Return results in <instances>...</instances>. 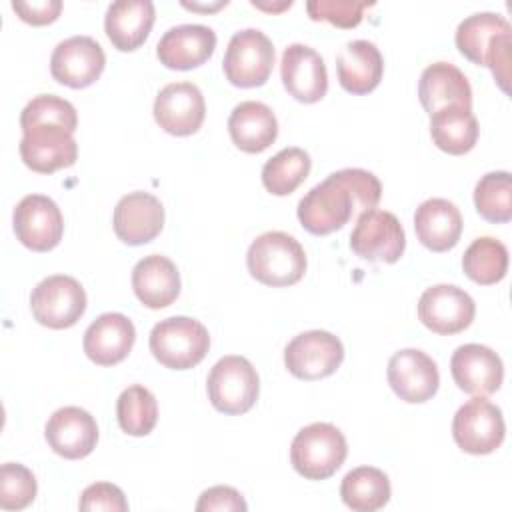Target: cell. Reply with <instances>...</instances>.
<instances>
[{"label": "cell", "instance_id": "obj_1", "mask_svg": "<svg viewBox=\"0 0 512 512\" xmlns=\"http://www.w3.org/2000/svg\"><path fill=\"white\" fill-rule=\"evenodd\" d=\"M382 196L380 180L362 168H342L312 186L298 202V220L314 236L340 230L352 218L376 208Z\"/></svg>", "mask_w": 512, "mask_h": 512}, {"label": "cell", "instance_id": "obj_2", "mask_svg": "<svg viewBox=\"0 0 512 512\" xmlns=\"http://www.w3.org/2000/svg\"><path fill=\"white\" fill-rule=\"evenodd\" d=\"M456 48L478 66H488L498 86L508 92L510 82V22L494 12H476L466 16L456 28Z\"/></svg>", "mask_w": 512, "mask_h": 512}, {"label": "cell", "instance_id": "obj_3", "mask_svg": "<svg viewBox=\"0 0 512 512\" xmlns=\"http://www.w3.org/2000/svg\"><path fill=\"white\" fill-rule=\"evenodd\" d=\"M246 266L260 284L282 288L296 284L308 266L302 244L280 230L260 234L246 252Z\"/></svg>", "mask_w": 512, "mask_h": 512}, {"label": "cell", "instance_id": "obj_4", "mask_svg": "<svg viewBox=\"0 0 512 512\" xmlns=\"http://www.w3.org/2000/svg\"><path fill=\"white\" fill-rule=\"evenodd\" d=\"M348 444L340 428L330 422H312L300 428L290 446V462L306 480H326L344 464Z\"/></svg>", "mask_w": 512, "mask_h": 512}, {"label": "cell", "instance_id": "obj_5", "mask_svg": "<svg viewBox=\"0 0 512 512\" xmlns=\"http://www.w3.org/2000/svg\"><path fill=\"white\" fill-rule=\"evenodd\" d=\"M152 356L170 370H188L204 360L210 348L206 326L190 316L164 318L150 330Z\"/></svg>", "mask_w": 512, "mask_h": 512}, {"label": "cell", "instance_id": "obj_6", "mask_svg": "<svg viewBox=\"0 0 512 512\" xmlns=\"http://www.w3.org/2000/svg\"><path fill=\"white\" fill-rule=\"evenodd\" d=\"M210 404L228 416L248 412L260 394V378L252 362L244 356L220 358L206 380Z\"/></svg>", "mask_w": 512, "mask_h": 512}, {"label": "cell", "instance_id": "obj_7", "mask_svg": "<svg viewBox=\"0 0 512 512\" xmlns=\"http://www.w3.org/2000/svg\"><path fill=\"white\" fill-rule=\"evenodd\" d=\"M274 66V44L258 28H244L232 34L222 68L230 84L238 88H256L266 84Z\"/></svg>", "mask_w": 512, "mask_h": 512}, {"label": "cell", "instance_id": "obj_8", "mask_svg": "<svg viewBox=\"0 0 512 512\" xmlns=\"http://www.w3.org/2000/svg\"><path fill=\"white\" fill-rule=\"evenodd\" d=\"M30 310L38 324L64 330L74 326L86 312V292L76 278L52 274L34 286Z\"/></svg>", "mask_w": 512, "mask_h": 512}, {"label": "cell", "instance_id": "obj_9", "mask_svg": "<svg viewBox=\"0 0 512 512\" xmlns=\"http://www.w3.org/2000/svg\"><path fill=\"white\" fill-rule=\"evenodd\" d=\"M504 434L506 424L502 410L486 400V396H474L454 414V442L468 454L482 456L494 452L504 442Z\"/></svg>", "mask_w": 512, "mask_h": 512}, {"label": "cell", "instance_id": "obj_10", "mask_svg": "<svg viewBox=\"0 0 512 512\" xmlns=\"http://www.w3.org/2000/svg\"><path fill=\"white\" fill-rule=\"evenodd\" d=\"M350 248L362 260L394 264L404 254L406 234L392 212L372 208L356 218L350 232Z\"/></svg>", "mask_w": 512, "mask_h": 512}, {"label": "cell", "instance_id": "obj_11", "mask_svg": "<svg viewBox=\"0 0 512 512\" xmlns=\"http://www.w3.org/2000/svg\"><path fill=\"white\" fill-rule=\"evenodd\" d=\"M344 360L338 336L326 330H308L294 336L284 348L288 372L300 380H320L334 374Z\"/></svg>", "mask_w": 512, "mask_h": 512}, {"label": "cell", "instance_id": "obj_12", "mask_svg": "<svg viewBox=\"0 0 512 512\" xmlns=\"http://www.w3.org/2000/svg\"><path fill=\"white\" fill-rule=\"evenodd\" d=\"M20 156L30 170L52 174L76 162L78 144L74 140V132L62 124H34L22 130Z\"/></svg>", "mask_w": 512, "mask_h": 512}, {"label": "cell", "instance_id": "obj_13", "mask_svg": "<svg viewBox=\"0 0 512 512\" xmlns=\"http://www.w3.org/2000/svg\"><path fill=\"white\" fill-rule=\"evenodd\" d=\"M14 234L26 248L48 252L56 248L64 234V218L58 204L44 194L24 196L12 216Z\"/></svg>", "mask_w": 512, "mask_h": 512}, {"label": "cell", "instance_id": "obj_14", "mask_svg": "<svg viewBox=\"0 0 512 512\" xmlns=\"http://www.w3.org/2000/svg\"><path fill=\"white\" fill-rule=\"evenodd\" d=\"M476 314L472 296L454 284H436L422 292L418 300L420 322L436 334H458L466 330Z\"/></svg>", "mask_w": 512, "mask_h": 512}, {"label": "cell", "instance_id": "obj_15", "mask_svg": "<svg viewBox=\"0 0 512 512\" xmlns=\"http://www.w3.org/2000/svg\"><path fill=\"white\" fill-rule=\"evenodd\" d=\"M106 66V54L92 36H70L56 44L50 56V72L56 82L70 88H88Z\"/></svg>", "mask_w": 512, "mask_h": 512}, {"label": "cell", "instance_id": "obj_16", "mask_svg": "<svg viewBox=\"0 0 512 512\" xmlns=\"http://www.w3.org/2000/svg\"><path fill=\"white\" fill-rule=\"evenodd\" d=\"M388 384L394 394L408 404H422L430 400L440 386L436 362L418 348H404L388 360Z\"/></svg>", "mask_w": 512, "mask_h": 512}, {"label": "cell", "instance_id": "obj_17", "mask_svg": "<svg viewBox=\"0 0 512 512\" xmlns=\"http://www.w3.org/2000/svg\"><path fill=\"white\" fill-rule=\"evenodd\" d=\"M204 116V96L192 82H170L156 94L154 120L172 136H190L198 132Z\"/></svg>", "mask_w": 512, "mask_h": 512}, {"label": "cell", "instance_id": "obj_18", "mask_svg": "<svg viewBox=\"0 0 512 512\" xmlns=\"http://www.w3.org/2000/svg\"><path fill=\"white\" fill-rule=\"evenodd\" d=\"M44 436L48 446L66 460H80L92 454L98 442L94 416L80 406H64L52 412Z\"/></svg>", "mask_w": 512, "mask_h": 512}, {"label": "cell", "instance_id": "obj_19", "mask_svg": "<svg viewBox=\"0 0 512 512\" xmlns=\"http://www.w3.org/2000/svg\"><path fill=\"white\" fill-rule=\"evenodd\" d=\"M450 372L456 386L472 396L494 394L504 380L500 356L484 344H462L450 358Z\"/></svg>", "mask_w": 512, "mask_h": 512}, {"label": "cell", "instance_id": "obj_20", "mask_svg": "<svg viewBox=\"0 0 512 512\" xmlns=\"http://www.w3.org/2000/svg\"><path fill=\"white\" fill-rule=\"evenodd\" d=\"M112 226L116 236L128 246L152 242L164 228V206L150 192H130L114 208Z\"/></svg>", "mask_w": 512, "mask_h": 512}, {"label": "cell", "instance_id": "obj_21", "mask_svg": "<svg viewBox=\"0 0 512 512\" xmlns=\"http://www.w3.org/2000/svg\"><path fill=\"white\" fill-rule=\"evenodd\" d=\"M282 84L298 102L314 104L326 96L328 72L322 56L306 44H290L280 62Z\"/></svg>", "mask_w": 512, "mask_h": 512}, {"label": "cell", "instance_id": "obj_22", "mask_svg": "<svg viewBox=\"0 0 512 512\" xmlns=\"http://www.w3.org/2000/svg\"><path fill=\"white\" fill-rule=\"evenodd\" d=\"M216 48V32L204 24H178L168 28L156 44L158 60L172 70L202 66Z\"/></svg>", "mask_w": 512, "mask_h": 512}, {"label": "cell", "instance_id": "obj_23", "mask_svg": "<svg viewBox=\"0 0 512 512\" xmlns=\"http://www.w3.org/2000/svg\"><path fill=\"white\" fill-rule=\"evenodd\" d=\"M136 340L132 320L120 312L100 314L84 332V352L98 366H114L122 362Z\"/></svg>", "mask_w": 512, "mask_h": 512}, {"label": "cell", "instance_id": "obj_24", "mask_svg": "<svg viewBox=\"0 0 512 512\" xmlns=\"http://www.w3.org/2000/svg\"><path fill=\"white\" fill-rule=\"evenodd\" d=\"M132 290L146 308H166L180 294V272L176 264L162 254L144 256L132 268Z\"/></svg>", "mask_w": 512, "mask_h": 512}, {"label": "cell", "instance_id": "obj_25", "mask_svg": "<svg viewBox=\"0 0 512 512\" xmlns=\"http://www.w3.org/2000/svg\"><path fill=\"white\" fill-rule=\"evenodd\" d=\"M154 18L156 10L150 0H116L106 10L104 30L116 50L132 52L146 42Z\"/></svg>", "mask_w": 512, "mask_h": 512}, {"label": "cell", "instance_id": "obj_26", "mask_svg": "<svg viewBox=\"0 0 512 512\" xmlns=\"http://www.w3.org/2000/svg\"><path fill=\"white\" fill-rule=\"evenodd\" d=\"M418 98L428 114L446 106L472 108V88L466 74L450 62L426 66L418 80Z\"/></svg>", "mask_w": 512, "mask_h": 512}, {"label": "cell", "instance_id": "obj_27", "mask_svg": "<svg viewBox=\"0 0 512 512\" xmlns=\"http://www.w3.org/2000/svg\"><path fill=\"white\" fill-rule=\"evenodd\" d=\"M414 230L422 246L432 252L452 250L462 234V214L446 198H428L414 212Z\"/></svg>", "mask_w": 512, "mask_h": 512}, {"label": "cell", "instance_id": "obj_28", "mask_svg": "<svg viewBox=\"0 0 512 512\" xmlns=\"http://www.w3.org/2000/svg\"><path fill=\"white\" fill-rule=\"evenodd\" d=\"M340 86L350 94L372 92L384 74V60L378 46L370 40H350L336 56Z\"/></svg>", "mask_w": 512, "mask_h": 512}, {"label": "cell", "instance_id": "obj_29", "mask_svg": "<svg viewBox=\"0 0 512 512\" xmlns=\"http://www.w3.org/2000/svg\"><path fill=\"white\" fill-rule=\"evenodd\" d=\"M228 132L236 148L248 154L264 152L278 136V120L270 106L256 100L236 104L228 118Z\"/></svg>", "mask_w": 512, "mask_h": 512}, {"label": "cell", "instance_id": "obj_30", "mask_svg": "<svg viewBox=\"0 0 512 512\" xmlns=\"http://www.w3.org/2000/svg\"><path fill=\"white\" fill-rule=\"evenodd\" d=\"M478 120L472 108L446 106L430 114V136L436 148L452 156H462L476 146Z\"/></svg>", "mask_w": 512, "mask_h": 512}, {"label": "cell", "instance_id": "obj_31", "mask_svg": "<svg viewBox=\"0 0 512 512\" xmlns=\"http://www.w3.org/2000/svg\"><path fill=\"white\" fill-rule=\"evenodd\" d=\"M392 488L386 472L374 466L350 470L340 484L342 502L354 512H376L390 500Z\"/></svg>", "mask_w": 512, "mask_h": 512}, {"label": "cell", "instance_id": "obj_32", "mask_svg": "<svg viewBox=\"0 0 512 512\" xmlns=\"http://www.w3.org/2000/svg\"><path fill=\"white\" fill-rule=\"evenodd\" d=\"M310 154L298 146L282 148L262 168V184L274 196L292 194L310 174Z\"/></svg>", "mask_w": 512, "mask_h": 512}, {"label": "cell", "instance_id": "obj_33", "mask_svg": "<svg viewBox=\"0 0 512 512\" xmlns=\"http://www.w3.org/2000/svg\"><path fill=\"white\" fill-rule=\"evenodd\" d=\"M462 270L476 284H496L508 272V248L492 236H480L466 248Z\"/></svg>", "mask_w": 512, "mask_h": 512}, {"label": "cell", "instance_id": "obj_34", "mask_svg": "<svg viewBox=\"0 0 512 512\" xmlns=\"http://www.w3.org/2000/svg\"><path fill=\"white\" fill-rule=\"evenodd\" d=\"M116 418L120 428L130 436L150 434L158 420V404L154 394L142 384L128 386L116 400Z\"/></svg>", "mask_w": 512, "mask_h": 512}, {"label": "cell", "instance_id": "obj_35", "mask_svg": "<svg viewBox=\"0 0 512 512\" xmlns=\"http://www.w3.org/2000/svg\"><path fill=\"white\" fill-rule=\"evenodd\" d=\"M474 206L478 214L494 224L512 220V176L506 170L484 174L474 188Z\"/></svg>", "mask_w": 512, "mask_h": 512}, {"label": "cell", "instance_id": "obj_36", "mask_svg": "<svg viewBox=\"0 0 512 512\" xmlns=\"http://www.w3.org/2000/svg\"><path fill=\"white\" fill-rule=\"evenodd\" d=\"M38 484L24 464L6 462L0 468V508L2 510H22L30 506L36 498Z\"/></svg>", "mask_w": 512, "mask_h": 512}, {"label": "cell", "instance_id": "obj_37", "mask_svg": "<svg viewBox=\"0 0 512 512\" xmlns=\"http://www.w3.org/2000/svg\"><path fill=\"white\" fill-rule=\"evenodd\" d=\"M46 122H54V124H62L66 126L70 132L76 130L78 126V114L76 108L54 94H38L34 96L22 110L20 114V128H28L34 124H46Z\"/></svg>", "mask_w": 512, "mask_h": 512}, {"label": "cell", "instance_id": "obj_38", "mask_svg": "<svg viewBox=\"0 0 512 512\" xmlns=\"http://www.w3.org/2000/svg\"><path fill=\"white\" fill-rule=\"evenodd\" d=\"M372 2L358 0H310L306 12L312 20H326L338 28H354L362 20V12Z\"/></svg>", "mask_w": 512, "mask_h": 512}, {"label": "cell", "instance_id": "obj_39", "mask_svg": "<svg viewBox=\"0 0 512 512\" xmlns=\"http://www.w3.org/2000/svg\"><path fill=\"white\" fill-rule=\"evenodd\" d=\"M78 508L84 512L92 510H108V512H126L128 502L124 498V492L110 482H94L88 488H84Z\"/></svg>", "mask_w": 512, "mask_h": 512}, {"label": "cell", "instance_id": "obj_40", "mask_svg": "<svg viewBox=\"0 0 512 512\" xmlns=\"http://www.w3.org/2000/svg\"><path fill=\"white\" fill-rule=\"evenodd\" d=\"M246 502L240 496V492L232 486H212L208 490H204L196 502V510L198 512H210V510H218V512H228V510H246Z\"/></svg>", "mask_w": 512, "mask_h": 512}, {"label": "cell", "instance_id": "obj_41", "mask_svg": "<svg viewBox=\"0 0 512 512\" xmlns=\"http://www.w3.org/2000/svg\"><path fill=\"white\" fill-rule=\"evenodd\" d=\"M12 10L18 14L20 20L32 24V26H44L54 22L60 16L62 2L60 0H14Z\"/></svg>", "mask_w": 512, "mask_h": 512}, {"label": "cell", "instance_id": "obj_42", "mask_svg": "<svg viewBox=\"0 0 512 512\" xmlns=\"http://www.w3.org/2000/svg\"><path fill=\"white\" fill-rule=\"evenodd\" d=\"M252 6H256V8H260V10H266V12H282V10H286V8L292 6V0H282V2H278V4L252 0Z\"/></svg>", "mask_w": 512, "mask_h": 512}, {"label": "cell", "instance_id": "obj_43", "mask_svg": "<svg viewBox=\"0 0 512 512\" xmlns=\"http://www.w3.org/2000/svg\"><path fill=\"white\" fill-rule=\"evenodd\" d=\"M228 2L226 0H220V2H214V4H198V2H182V6L184 8H188V10H202V12H214V10H218V8H222V6H226Z\"/></svg>", "mask_w": 512, "mask_h": 512}]
</instances>
